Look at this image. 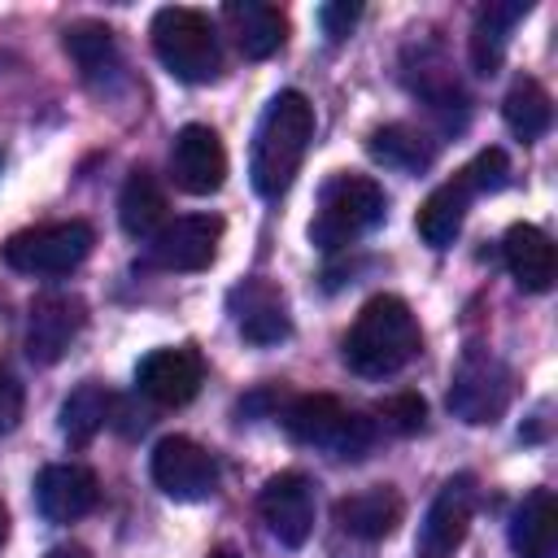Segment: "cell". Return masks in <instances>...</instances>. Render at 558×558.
Wrapping results in <instances>:
<instances>
[{"mask_svg":"<svg viewBox=\"0 0 558 558\" xmlns=\"http://www.w3.org/2000/svg\"><path fill=\"white\" fill-rule=\"evenodd\" d=\"M310 140H314V105H310V96L296 92V87L270 96V105L257 118L253 153H248L253 192L266 196V201L283 196L292 187L301 161H305Z\"/></svg>","mask_w":558,"mask_h":558,"instance_id":"1","label":"cell"},{"mask_svg":"<svg viewBox=\"0 0 558 558\" xmlns=\"http://www.w3.org/2000/svg\"><path fill=\"white\" fill-rule=\"evenodd\" d=\"M418 349H423L418 318L392 292L371 296L344 336V362L362 379H388V375L405 371L418 357Z\"/></svg>","mask_w":558,"mask_h":558,"instance_id":"2","label":"cell"},{"mask_svg":"<svg viewBox=\"0 0 558 558\" xmlns=\"http://www.w3.org/2000/svg\"><path fill=\"white\" fill-rule=\"evenodd\" d=\"M384 209H388V196L371 174H336L318 192L310 244L323 253H340V248L357 244L371 227H379Z\"/></svg>","mask_w":558,"mask_h":558,"instance_id":"3","label":"cell"},{"mask_svg":"<svg viewBox=\"0 0 558 558\" xmlns=\"http://www.w3.org/2000/svg\"><path fill=\"white\" fill-rule=\"evenodd\" d=\"M153 52L157 61L179 78V83H209L222 70L218 35L214 22L201 9L187 4H166L153 13Z\"/></svg>","mask_w":558,"mask_h":558,"instance_id":"4","label":"cell"},{"mask_svg":"<svg viewBox=\"0 0 558 558\" xmlns=\"http://www.w3.org/2000/svg\"><path fill=\"white\" fill-rule=\"evenodd\" d=\"M283 432H288L296 445L327 449L331 458H362V453L375 445V423H371L366 414L340 405V401L327 397V392L296 397V401L283 410Z\"/></svg>","mask_w":558,"mask_h":558,"instance_id":"5","label":"cell"},{"mask_svg":"<svg viewBox=\"0 0 558 558\" xmlns=\"http://www.w3.org/2000/svg\"><path fill=\"white\" fill-rule=\"evenodd\" d=\"M510 392H514L510 366H506L497 353L471 344V349L458 357V366H453V379H449V410H453V418H462V423H471V427L497 423V418L506 414V405H510Z\"/></svg>","mask_w":558,"mask_h":558,"instance_id":"6","label":"cell"},{"mask_svg":"<svg viewBox=\"0 0 558 558\" xmlns=\"http://www.w3.org/2000/svg\"><path fill=\"white\" fill-rule=\"evenodd\" d=\"M96 244V231L78 218L70 222H39L26 231H13L4 240V262L22 275H70Z\"/></svg>","mask_w":558,"mask_h":558,"instance_id":"7","label":"cell"},{"mask_svg":"<svg viewBox=\"0 0 558 558\" xmlns=\"http://www.w3.org/2000/svg\"><path fill=\"white\" fill-rule=\"evenodd\" d=\"M148 471H153V484L174 501H205L218 488V458L205 445H196L192 436L157 440Z\"/></svg>","mask_w":558,"mask_h":558,"instance_id":"8","label":"cell"},{"mask_svg":"<svg viewBox=\"0 0 558 558\" xmlns=\"http://www.w3.org/2000/svg\"><path fill=\"white\" fill-rule=\"evenodd\" d=\"M475 475H453L440 484V493L432 497L423 523H418V541L414 554L418 558H453L466 541L471 514H475Z\"/></svg>","mask_w":558,"mask_h":558,"instance_id":"9","label":"cell"},{"mask_svg":"<svg viewBox=\"0 0 558 558\" xmlns=\"http://www.w3.org/2000/svg\"><path fill=\"white\" fill-rule=\"evenodd\" d=\"M87 323V305L74 292H39L26 314V357L35 366H52L78 340Z\"/></svg>","mask_w":558,"mask_h":558,"instance_id":"10","label":"cell"},{"mask_svg":"<svg viewBox=\"0 0 558 558\" xmlns=\"http://www.w3.org/2000/svg\"><path fill=\"white\" fill-rule=\"evenodd\" d=\"M257 514L270 536L288 549H301L314 532V484L305 471H279L257 493Z\"/></svg>","mask_w":558,"mask_h":558,"instance_id":"11","label":"cell"},{"mask_svg":"<svg viewBox=\"0 0 558 558\" xmlns=\"http://www.w3.org/2000/svg\"><path fill=\"white\" fill-rule=\"evenodd\" d=\"M218 240H222V218L218 214H183L148 240V266H157V270H205L218 257Z\"/></svg>","mask_w":558,"mask_h":558,"instance_id":"12","label":"cell"},{"mask_svg":"<svg viewBox=\"0 0 558 558\" xmlns=\"http://www.w3.org/2000/svg\"><path fill=\"white\" fill-rule=\"evenodd\" d=\"M170 174L192 196L218 192L227 183V148H222L218 131L205 126V122L179 126L174 131V144H170Z\"/></svg>","mask_w":558,"mask_h":558,"instance_id":"13","label":"cell"},{"mask_svg":"<svg viewBox=\"0 0 558 558\" xmlns=\"http://www.w3.org/2000/svg\"><path fill=\"white\" fill-rule=\"evenodd\" d=\"M201 379H205V366L196 349H153L135 366V388L166 410L187 405L201 392Z\"/></svg>","mask_w":558,"mask_h":558,"instance_id":"14","label":"cell"},{"mask_svg":"<svg viewBox=\"0 0 558 558\" xmlns=\"http://www.w3.org/2000/svg\"><path fill=\"white\" fill-rule=\"evenodd\" d=\"M227 310H231V323L235 331L248 340V344H279L288 340L292 331V318H288V301L283 292L270 283V279H244L231 288L227 296Z\"/></svg>","mask_w":558,"mask_h":558,"instance_id":"15","label":"cell"},{"mask_svg":"<svg viewBox=\"0 0 558 558\" xmlns=\"http://www.w3.org/2000/svg\"><path fill=\"white\" fill-rule=\"evenodd\" d=\"M96 501H100V480L78 462H52L35 480V506L48 523H74L87 510H96Z\"/></svg>","mask_w":558,"mask_h":558,"instance_id":"16","label":"cell"},{"mask_svg":"<svg viewBox=\"0 0 558 558\" xmlns=\"http://www.w3.org/2000/svg\"><path fill=\"white\" fill-rule=\"evenodd\" d=\"M501 257H506L510 279H514L523 292H549V288H554L558 253H554V240H549L536 222H514V227L501 235Z\"/></svg>","mask_w":558,"mask_h":558,"instance_id":"17","label":"cell"},{"mask_svg":"<svg viewBox=\"0 0 558 558\" xmlns=\"http://www.w3.org/2000/svg\"><path fill=\"white\" fill-rule=\"evenodd\" d=\"M222 17H227V26L235 35V48L248 61L275 57L283 48V39H288V17L266 0H227Z\"/></svg>","mask_w":558,"mask_h":558,"instance_id":"18","label":"cell"},{"mask_svg":"<svg viewBox=\"0 0 558 558\" xmlns=\"http://www.w3.org/2000/svg\"><path fill=\"white\" fill-rule=\"evenodd\" d=\"M532 13V0H488L471 22V65L475 74H497L510 48V31Z\"/></svg>","mask_w":558,"mask_h":558,"instance_id":"19","label":"cell"},{"mask_svg":"<svg viewBox=\"0 0 558 558\" xmlns=\"http://www.w3.org/2000/svg\"><path fill=\"white\" fill-rule=\"evenodd\" d=\"M510 549L514 558H554L558 554V497L549 488H532L510 514Z\"/></svg>","mask_w":558,"mask_h":558,"instance_id":"20","label":"cell"},{"mask_svg":"<svg viewBox=\"0 0 558 558\" xmlns=\"http://www.w3.org/2000/svg\"><path fill=\"white\" fill-rule=\"evenodd\" d=\"M336 523H340V532H349L357 541H384L401 523V497L388 484L349 493L336 501Z\"/></svg>","mask_w":558,"mask_h":558,"instance_id":"21","label":"cell"},{"mask_svg":"<svg viewBox=\"0 0 558 558\" xmlns=\"http://www.w3.org/2000/svg\"><path fill=\"white\" fill-rule=\"evenodd\" d=\"M166 187L157 183L153 170L135 166L118 192V222L131 240H153L161 227H166Z\"/></svg>","mask_w":558,"mask_h":558,"instance_id":"22","label":"cell"},{"mask_svg":"<svg viewBox=\"0 0 558 558\" xmlns=\"http://www.w3.org/2000/svg\"><path fill=\"white\" fill-rule=\"evenodd\" d=\"M466 209H471V187L462 183V174H453V179H445L440 187H432L427 201L418 205V218H414L423 244L449 248V244L458 240L462 222H466Z\"/></svg>","mask_w":558,"mask_h":558,"instance_id":"23","label":"cell"},{"mask_svg":"<svg viewBox=\"0 0 558 558\" xmlns=\"http://www.w3.org/2000/svg\"><path fill=\"white\" fill-rule=\"evenodd\" d=\"M109 410H113V397L105 384L96 379H83L65 401H61V414H57V427L70 445H92L100 436V427L109 423Z\"/></svg>","mask_w":558,"mask_h":558,"instance_id":"24","label":"cell"},{"mask_svg":"<svg viewBox=\"0 0 558 558\" xmlns=\"http://www.w3.org/2000/svg\"><path fill=\"white\" fill-rule=\"evenodd\" d=\"M371 157L392 166V170H405V174H418L436 161V140H427L418 126H405V122H388L379 131H371L366 140Z\"/></svg>","mask_w":558,"mask_h":558,"instance_id":"25","label":"cell"},{"mask_svg":"<svg viewBox=\"0 0 558 558\" xmlns=\"http://www.w3.org/2000/svg\"><path fill=\"white\" fill-rule=\"evenodd\" d=\"M61 44L87 83H109L118 74V44H113V31L105 22H74Z\"/></svg>","mask_w":558,"mask_h":558,"instance_id":"26","label":"cell"},{"mask_svg":"<svg viewBox=\"0 0 558 558\" xmlns=\"http://www.w3.org/2000/svg\"><path fill=\"white\" fill-rule=\"evenodd\" d=\"M501 118L523 144H532L554 126V100L536 78H519L501 100Z\"/></svg>","mask_w":558,"mask_h":558,"instance_id":"27","label":"cell"},{"mask_svg":"<svg viewBox=\"0 0 558 558\" xmlns=\"http://www.w3.org/2000/svg\"><path fill=\"white\" fill-rule=\"evenodd\" d=\"M462 183L471 187V196H484V192H501L510 183V157L501 148H480L462 170Z\"/></svg>","mask_w":558,"mask_h":558,"instance_id":"28","label":"cell"},{"mask_svg":"<svg viewBox=\"0 0 558 558\" xmlns=\"http://www.w3.org/2000/svg\"><path fill=\"white\" fill-rule=\"evenodd\" d=\"M379 418H384V427H392V432L410 436V432H418V427H423L427 405H423V397H418V392H397V397L379 401Z\"/></svg>","mask_w":558,"mask_h":558,"instance_id":"29","label":"cell"},{"mask_svg":"<svg viewBox=\"0 0 558 558\" xmlns=\"http://www.w3.org/2000/svg\"><path fill=\"white\" fill-rule=\"evenodd\" d=\"M357 17H362V4H349V0H340V4H323V9H318V22H323L327 39H344V35L353 31Z\"/></svg>","mask_w":558,"mask_h":558,"instance_id":"30","label":"cell"},{"mask_svg":"<svg viewBox=\"0 0 558 558\" xmlns=\"http://www.w3.org/2000/svg\"><path fill=\"white\" fill-rule=\"evenodd\" d=\"M17 418H22V384L9 371H0V436L13 432Z\"/></svg>","mask_w":558,"mask_h":558,"instance_id":"31","label":"cell"},{"mask_svg":"<svg viewBox=\"0 0 558 558\" xmlns=\"http://www.w3.org/2000/svg\"><path fill=\"white\" fill-rule=\"evenodd\" d=\"M48 558H87V549L83 545H57V549H48Z\"/></svg>","mask_w":558,"mask_h":558,"instance_id":"32","label":"cell"},{"mask_svg":"<svg viewBox=\"0 0 558 558\" xmlns=\"http://www.w3.org/2000/svg\"><path fill=\"white\" fill-rule=\"evenodd\" d=\"M9 541V510H4V501H0V545Z\"/></svg>","mask_w":558,"mask_h":558,"instance_id":"33","label":"cell"},{"mask_svg":"<svg viewBox=\"0 0 558 558\" xmlns=\"http://www.w3.org/2000/svg\"><path fill=\"white\" fill-rule=\"evenodd\" d=\"M209 558H240V554H235V549H227V545H222V549H209Z\"/></svg>","mask_w":558,"mask_h":558,"instance_id":"34","label":"cell"},{"mask_svg":"<svg viewBox=\"0 0 558 558\" xmlns=\"http://www.w3.org/2000/svg\"><path fill=\"white\" fill-rule=\"evenodd\" d=\"M9 65H13V57H4V52H0V74H4Z\"/></svg>","mask_w":558,"mask_h":558,"instance_id":"35","label":"cell"}]
</instances>
